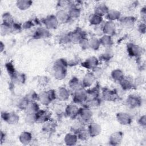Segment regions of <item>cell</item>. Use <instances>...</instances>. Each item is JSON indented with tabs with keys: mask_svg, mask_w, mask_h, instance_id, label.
<instances>
[{
	"mask_svg": "<svg viewBox=\"0 0 146 146\" xmlns=\"http://www.w3.org/2000/svg\"><path fill=\"white\" fill-rule=\"evenodd\" d=\"M14 113H5L3 115H2L3 118L4 119V120L7 121L8 123H11V124H14V123L17 121V120H18V117L15 115H14Z\"/></svg>",
	"mask_w": 146,
	"mask_h": 146,
	"instance_id": "1",
	"label": "cell"
},
{
	"mask_svg": "<svg viewBox=\"0 0 146 146\" xmlns=\"http://www.w3.org/2000/svg\"><path fill=\"white\" fill-rule=\"evenodd\" d=\"M107 11V9L104 5H100L98 6L96 9H95V12H96V15H100L102 14H104Z\"/></svg>",
	"mask_w": 146,
	"mask_h": 146,
	"instance_id": "2",
	"label": "cell"
}]
</instances>
